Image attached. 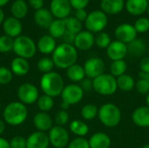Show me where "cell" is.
<instances>
[{"label":"cell","instance_id":"cell-40","mask_svg":"<svg viewBox=\"0 0 149 148\" xmlns=\"http://www.w3.org/2000/svg\"><path fill=\"white\" fill-rule=\"evenodd\" d=\"M13 79V73L10 68L0 66V85H8Z\"/></svg>","mask_w":149,"mask_h":148},{"label":"cell","instance_id":"cell-16","mask_svg":"<svg viewBox=\"0 0 149 148\" xmlns=\"http://www.w3.org/2000/svg\"><path fill=\"white\" fill-rule=\"evenodd\" d=\"M49 146L48 134L44 132H34L26 139V148H48Z\"/></svg>","mask_w":149,"mask_h":148},{"label":"cell","instance_id":"cell-21","mask_svg":"<svg viewBox=\"0 0 149 148\" xmlns=\"http://www.w3.org/2000/svg\"><path fill=\"white\" fill-rule=\"evenodd\" d=\"M148 3V0H127L125 7L131 15L141 16L147 11Z\"/></svg>","mask_w":149,"mask_h":148},{"label":"cell","instance_id":"cell-19","mask_svg":"<svg viewBox=\"0 0 149 148\" xmlns=\"http://www.w3.org/2000/svg\"><path fill=\"white\" fill-rule=\"evenodd\" d=\"M132 121L134 125L142 128L149 127V107L142 106L137 107L132 113Z\"/></svg>","mask_w":149,"mask_h":148},{"label":"cell","instance_id":"cell-25","mask_svg":"<svg viewBox=\"0 0 149 148\" xmlns=\"http://www.w3.org/2000/svg\"><path fill=\"white\" fill-rule=\"evenodd\" d=\"M10 69L16 76H24L30 71V64L27 59L16 57L11 60Z\"/></svg>","mask_w":149,"mask_h":148},{"label":"cell","instance_id":"cell-37","mask_svg":"<svg viewBox=\"0 0 149 148\" xmlns=\"http://www.w3.org/2000/svg\"><path fill=\"white\" fill-rule=\"evenodd\" d=\"M14 39L7 35H3L0 37V52L7 53L13 50Z\"/></svg>","mask_w":149,"mask_h":148},{"label":"cell","instance_id":"cell-13","mask_svg":"<svg viewBox=\"0 0 149 148\" xmlns=\"http://www.w3.org/2000/svg\"><path fill=\"white\" fill-rule=\"evenodd\" d=\"M72 6L69 0H52L50 11L57 19H65L69 17Z\"/></svg>","mask_w":149,"mask_h":148},{"label":"cell","instance_id":"cell-55","mask_svg":"<svg viewBox=\"0 0 149 148\" xmlns=\"http://www.w3.org/2000/svg\"><path fill=\"white\" fill-rule=\"evenodd\" d=\"M9 1H10V0H0V7H2V6L5 5Z\"/></svg>","mask_w":149,"mask_h":148},{"label":"cell","instance_id":"cell-27","mask_svg":"<svg viewBox=\"0 0 149 148\" xmlns=\"http://www.w3.org/2000/svg\"><path fill=\"white\" fill-rule=\"evenodd\" d=\"M70 131L76 136L84 138L89 133V126L88 125L80 120H74L70 123L69 126Z\"/></svg>","mask_w":149,"mask_h":148},{"label":"cell","instance_id":"cell-38","mask_svg":"<svg viewBox=\"0 0 149 148\" xmlns=\"http://www.w3.org/2000/svg\"><path fill=\"white\" fill-rule=\"evenodd\" d=\"M111 43V38L106 32H100L95 37V44L100 49H107Z\"/></svg>","mask_w":149,"mask_h":148},{"label":"cell","instance_id":"cell-48","mask_svg":"<svg viewBox=\"0 0 149 148\" xmlns=\"http://www.w3.org/2000/svg\"><path fill=\"white\" fill-rule=\"evenodd\" d=\"M75 37H76V35H75V34H73V33H72V32H70V31H66L65 32V34L63 35L62 38H63V40H64V43L72 44L74 43Z\"/></svg>","mask_w":149,"mask_h":148},{"label":"cell","instance_id":"cell-35","mask_svg":"<svg viewBox=\"0 0 149 148\" xmlns=\"http://www.w3.org/2000/svg\"><path fill=\"white\" fill-rule=\"evenodd\" d=\"M66 31L77 35L82 31V22L78 20L75 17H68L65 19Z\"/></svg>","mask_w":149,"mask_h":148},{"label":"cell","instance_id":"cell-39","mask_svg":"<svg viewBox=\"0 0 149 148\" xmlns=\"http://www.w3.org/2000/svg\"><path fill=\"white\" fill-rule=\"evenodd\" d=\"M69 120H70V115L67 113V111L61 109L56 113L54 122L56 123V126H64L69 122Z\"/></svg>","mask_w":149,"mask_h":148},{"label":"cell","instance_id":"cell-18","mask_svg":"<svg viewBox=\"0 0 149 148\" xmlns=\"http://www.w3.org/2000/svg\"><path fill=\"white\" fill-rule=\"evenodd\" d=\"M33 125L38 131L40 132H49L53 126V120L47 113L44 112H39L33 117Z\"/></svg>","mask_w":149,"mask_h":148},{"label":"cell","instance_id":"cell-50","mask_svg":"<svg viewBox=\"0 0 149 148\" xmlns=\"http://www.w3.org/2000/svg\"><path fill=\"white\" fill-rule=\"evenodd\" d=\"M29 4L31 8L35 9L36 10L43 8L44 0H29Z\"/></svg>","mask_w":149,"mask_h":148},{"label":"cell","instance_id":"cell-36","mask_svg":"<svg viewBox=\"0 0 149 148\" xmlns=\"http://www.w3.org/2000/svg\"><path fill=\"white\" fill-rule=\"evenodd\" d=\"M54 66L55 65H54V63H53L52 58H48V57H45V58H40L37 64L38 70L40 72H42L43 74L52 72Z\"/></svg>","mask_w":149,"mask_h":148},{"label":"cell","instance_id":"cell-26","mask_svg":"<svg viewBox=\"0 0 149 148\" xmlns=\"http://www.w3.org/2000/svg\"><path fill=\"white\" fill-rule=\"evenodd\" d=\"M66 76L74 84L80 83L83 79L86 78L84 67L78 64H74L68 69H66Z\"/></svg>","mask_w":149,"mask_h":148},{"label":"cell","instance_id":"cell-54","mask_svg":"<svg viewBox=\"0 0 149 148\" xmlns=\"http://www.w3.org/2000/svg\"><path fill=\"white\" fill-rule=\"evenodd\" d=\"M3 18H4V14H3V11L0 9V24L3 21Z\"/></svg>","mask_w":149,"mask_h":148},{"label":"cell","instance_id":"cell-4","mask_svg":"<svg viewBox=\"0 0 149 148\" xmlns=\"http://www.w3.org/2000/svg\"><path fill=\"white\" fill-rule=\"evenodd\" d=\"M98 117L101 124L108 128L117 126L121 120V111L113 103H106L99 108Z\"/></svg>","mask_w":149,"mask_h":148},{"label":"cell","instance_id":"cell-6","mask_svg":"<svg viewBox=\"0 0 149 148\" xmlns=\"http://www.w3.org/2000/svg\"><path fill=\"white\" fill-rule=\"evenodd\" d=\"M12 51L17 57L28 60L36 54L37 44L30 37L20 35L14 39Z\"/></svg>","mask_w":149,"mask_h":148},{"label":"cell","instance_id":"cell-5","mask_svg":"<svg viewBox=\"0 0 149 148\" xmlns=\"http://www.w3.org/2000/svg\"><path fill=\"white\" fill-rule=\"evenodd\" d=\"M93 91L102 96H111L118 89L117 80L110 73H103L93 79Z\"/></svg>","mask_w":149,"mask_h":148},{"label":"cell","instance_id":"cell-33","mask_svg":"<svg viewBox=\"0 0 149 148\" xmlns=\"http://www.w3.org/2000/svg\"><path fill=\"white\" fill-rule=\"evenodd\" d=\"M37 105H38V107L40 110V112L48 113L54 106V99H53V98L44 94L42 96H39V98L37 101Z\"/></svg>","mask_w":149,"mask_h":148},{"label":"cell","instance_id":"cell-53","mask_svg":"<svg viewBox=\"0 0 149 148\" xmlns=\"http://www.w3.org/2000/svg\"><path fill=\"white\" fill-rule=\"evenodd\" d=\"M139 76H140V78L146 79L149 84V73H143V72H139Z\"/></svg>","mask_w":149,"mask_h":148},{"label":"cell","instance_id":"cell-49","mask_svg":"<svg viewBox=\"0 0 149 148\" xmlns=\"http://www.w3.org/2000/svg\"><path fill=\"white\" fill-rule=\"evenodd\" d=\"M88 16V13L86 12V10L85 9H81V10H77L75 12V17L79 20L80 22H85L86 17Z\"/></svg>","mask_w":149,"mask_h":148},{"label":"cell","instance_id":"cell-57","mask_svg":"<svg viewBox=\"0 0 149 148\" xmlns=\"http://www.w3.org/2000/svg\"><path fill=\"white\" fill-rule=\"evenodd\" d=\"M141 148H149V144H146V145H144V146H143Z\"/></svg>","mask_w":149,"mask_h":148},{"label":"cell","instance_id":"cell-43","mask_svg":"<svg viewBox=\"0 0 149 148\" xmlns=\"http://www.w3.org/2000/svg\"><path fill=\"white\" fill-rule=\"evenodd\" d=\"M135 88L140 94L148 95L149 93V84L144 79L140 78V79L135 83Z\"/></svg>","mask_w":149,"mask_h":148},{"label":"cell","instance_id":"cell-56","mask_svg":"<svg viewBox=\"0 0 149 148\" xmlns=\"http://www.w3.org/2000/svg\"><path fill=\"white\" fill-rule=\"evenodd\" d=\"M146 106H148L149 107V93L146 97Z\"/></svg>","mask_w":149,"mask_h":148},{"label":"cell","instance_id":"cell-1","mask_svg":"<svg viewBox=\"0 0 149 148\" xmlns=\"http://www.w3.org/2000/svg\"><path fill=\"white\" fill-rule=\"evenodd\" d=\"M52 59L56 67L66 70L76 64L78 59V50L73 44L62 43L57 45L52 54Z\"/></svg>","mask_w":149,"mask_h":148},{"label":"cell","instance_id":"cell-8","mask_svg":"<svg viewBox=\"0 0 149 148\" xmlns=\"http://www.w3.org/2000/svg\"><path fill=\"white\" fill-rule=\"evenodd\" d=\"M84 91L79 85L69 84L65 85V88L61 93L62 102L68 105L69 106L79 104L84 98Z\"/></svg>","mask_w":149,"mask_h":148},{"label":"cell","instance_id":"cell-52","mask_svg":"<svg viewBox=\"0 0 149 148\" xmlns=\"http://www.w3.org/2000/svg\"><path fill=\"white\" fill-rule=\"evenodd\" d=\"M4 131H5V123L3 120H0V137L3 135Z\"/></svg>","mask_w":149,"mask_h":148},{"label":"cell","instance_id":"cell-41","mask_svg":"<svg viewBox=\"0 0 149 148\" xmlns=\"http://www.w3.org/2000/svg\"><path fill=\"white\" fill-rule=\"evenodd\" d=\"M134 26L137 33H146L149 31V19L147 17H139Z\"/></svg>","mask_w":149,"mask_h":148},{"label":"cell","instance_id":"cell-31","mask_svg":"<svg viewBox=\"0 0 149 148\" xmlns=\"http://www.w3.org/2000/svg\"><path fill=\"white\" fill-rule=\"evenodd\" d=\"M147 46L144 41H142L141 39H134L133 42H131L130 44H127V50H128V53H130L131 55L134 56V57H141L142 56L145 51H146Z\"/></svg>","mask_w":149,"mask_h":148},{"label":"cell","instance_id":"cell-59","mask_svg":"<svg viewBox=\"0 0 149 148\" xmlns=\"http://www.w3.org/2000/svg\"><path fill=\"white\" fill-rule=\"evenodd\" d=\"M148 1H149V0H148Z\"/></svg>","mask_w":149,"mask_h":148},{"label":"cell","instance_id":"cell-24","mask_svg":"<svg viewBox=\"0 0 149 148\" xmlns=\"http://www.w3.org/2000/svg\"><path fill=\"white\" fill-rule=\"evenodd\" d=\"M34 21L39 27L43 29H49L51 24L53 21V16L49 10L41 8L36 10L34 14Z\"/></svg>","mask_w":149,"mask_h":148},{"label":"cell","instance_id":"cell-14","mask_svg":"<svg viewBox=\"0 0 149 148\" xmlns=\"http://www.w3.org/2000/svg\"><path fill=\"white\" fill-rule=\"evenodd\" d=\"M127 53V44L118 40L112 41L110 45L107 48V55L112 61L123 60Z\"/></svg>","mask_w":149,"mask_h":148},{"label":"cell","instance_id":"cell-51","mask_svg":"<svg viewBox=\"0 0 149 148\" xmlns=\"http://www.w3.org/2000/svg\"><path fill=\"white\" fill-rule=\"evenodd\" d=\"M0 148H10V142L2 136L0 137Z\"/></svg>","mask_w":149,"mask_h":148},{"label":"cell","instance_id":"cell-23","mask_svg":"<svg viewBox=\"0 0 149 148\" xmlns=\"http://www.w3.org/2000/svg\"><path fill=\"white\" fill-rule=\"evenodd\" d=\"M90 148H110L112 141L111 138L103 132L93 133L88 140Z\"/></svg>","mask_w":149,"mask_h":148},{"label":"cell","instance_id":"cell-3","mask_svg":"<svg viewBox=\"0 0 149 148\" xmlns=\"http://www.w3.org/2000/svg\"><path fill=\"white\" fill-rule=\"evenodd\" d=\"M28 117V109L20 101L9 103L3 109V121L10 126H17L22 125Z\"/></svg>","mask_w":149,"mask_h":148},{"label":"cell","instance_id":"cell-58","mask_svg":"<svg viewBox=\"0 0 149 148\" xmlns=\"http://www.w3.org/2000/svg\"><path fill=\"white\" fill-rule=\"evenodd\" d=\"M147 12H148V16H149V3H148V10H147Z\"/></svg>","mask_w":149,"mask_h":148},{"label":"cell","instance_id":"cell-20","mask_svg":"<svg viewBox=\"0 0 149 148\" xmlns=\"http://www.w3.org/2000/svg\"><path fill=\"white\" fill-rule=\"evenodd\" d=\"M125 7L124 0H101L100 8L107 15H116L122 11Z\"/></svg>","mask_w":149,"mask_h":148},{"label":"cell","instance_id":"cell-28","mask_svg":"<svg viewBox=\"0 0 149 148\" xmlns=\"http://www.w3.org/2000/svg\"><path fill=\"white\" fill-rule=\"evenodd\" d=\"M49 33L54 38H62L65 32L66 31L65 19H55L52 21L49 27Z\"/></svg>","mask_w":149,"mask_h":148},{"label":"cell","instance_id":"cell-12","mask_svg":"<svg viewBox=\"0 0 149 148\" xmlns=\"http://www.w3.org/2000/svg\"><path fill=\"white\" fill-rule=\"evenodd\" d=\"M114 35L118 41H120L126 44H130L137 38V31L134 26L127 23L119 24L114 31Z\"/></svg>","mask_w":149,"mask_h":148},{"label":"cell","instance_id":"cell-45","mask_svg":"<svg viewBox=\"0 0 149 148\" xmlns=\"http://www.w3.org/2000/svg\"><path fill=\"white\" fill-rule=\"evenodd\" d=\"M72 8L77 10L86 9V7L88 5L90 0H69Z\"/></svg>","mask_w":149,"mask_h":148},{"label":"cell","instance_id":"cell-47","mask_svg":"<svg viewBox=\"0 0 149 148\" xmlns=\"http://www.w3.org/2000/svg\"><path fill=\"white\" fill-rule=\"evenodd\" d=\"M140 72L149 73V57H144L140 61Z\"/></svg>","mask_w":149,"mask_h":148},{"label":"cell","instance_id":"cell-30","mask_svg":"<svg viewBox=\"0 0 149 148\" xmlns=\"http://www.w3.org/2000/svg\"><path fill=\"white\" fill-rule=\"evenodd\" d=\"M10 11L14 17L22 19L27 15L28 7L24 0H16L11 5Z\"/></svg>","mask_w":149,"mask_h":148},{"label":"cell","instance_id":"cell-46","mask_svg":"<svg viewBox=\"0 0 149 148\" xmlns=\"http://www.w3.org/2000/svg\"><path fill=\"white\" fill-rule=\"evenodd\" d=\"M80 87L82 88V90L84 91V92H91L93 89V79H88V78H86L85 79H83L81 82H80Z\"/></svg>","mask_w":149,"mask_h":148},{"label":"cell","instance_id":"cell-34","mask_svg":"<svg viewBox=\"0 0 149 148\" xmlns=\"http://www.w3.org/2000/svg\"><path fill=\"white\" fill-rule=\"evenodd\" d=\"M81 117L85 120H93L98 116L99 108L94 104H86L81 108Z\"/></svg>","mask_w":149,"mask_h":148},{"label":"cell","instance_id":"cell-44","mask_svg":"<svg viewBox=\"0 0 149 148\" xmlns=\"http://www.w3.org/2000/svg\"><path fill=\"white\" fill-rule=\"evenodd\" d=\"M9 142L10 148H26V139L22 136H15Z\"/></svg>","mask_w":149,"mask_h":148},{"label":"cell","instance_id":"cell-11","mask_svg":"<svg viewBox=\"0 0 149 148\" xmlns=\"http://www.w3.org/2000/svg\"><path fill=\"white\" fill-rule=\"evenodd\" d=\"M83 67H84L86 78L93 79L97 78L98 76L104 73L105 63L100 58L93 57L86 60Z\"/></svg>","mask_w":149,"mask_h":148},{"label":"cell","instance_id":"cell-15","mask_svg":"<svg viewBox=\"0 0 149 148\" xmlns=\"http://www.w3.org/2000/svg\"><path fill=\"white\" fill-rule=\"evenodd\" d=\"M95 44V37L93 33L88 31H82L78 33L75 37L73 45L77 50L79 51H88Z\"/></svg>","mask_w":149,"mask_h":148},{"label":"cell","instance_id":"cell-32","mask_svg":"<svg viewBox=\"0 0 149 148\" xmlns=\"http://www.w3.org/2000/svg\"><path fill=\"white\" fill-rule=\"evenodd\" d=\"M127 69V65L126 61L123 60H116L113 61L110 65V74L113 75L114 78H118L121 75L126 74Z\"/></svg>","mask_w":149,"mask_h":148},{"label":"cell","instance_id":"cell-9","mask_svg":"<svg viewBox=\"0 0 149 148\" xmlns=\"http://www.w3.org/2000/svg\"><path fill=\"white\" fill-rule=\"evenodd\" d=\"M17 96L21 103L27 106L32 105L38 101L39 92L38 88L31 83H24L17 88Z\"/></svg>","mask_w":149,"mask_h":148},{"label":"cell","instance_id":"cell-22","mask_svg":"<svg viewBox=\"0 0 149 148\" xmlns=\"http://www.w3.org/2000/svg\"><path fill=\"white\" fill-rule=\"evenodd\" d=\"M56 47V40L50 35H45L41 37L37 44V50L44 55L52 54Z\"/></svg>","mask_w":149,"mask_h":148},{"label":"cell","instance_id":"cell-29","mask_svg":"<svg viewBox=\"0 0 149 148\" xmlns=\"http://www.w3.org/2000/svg\"><path fill=\"white\" fill-rule=\"evenodd\" d=\"M118 89L123 92H131L135 87V81L134 78L129 74H124L116 78Z\"/></svg>","mask_w":149,"mask_h":148},{"label":"cell","instance_id":"cell-10","mask_svg":"<svg viewBox=\"0 0 149 148\" xmlns=\"http://www.w3.org/2000/svg\"><path fill=\"white\" fill-rule=\"evenodd\" d=\"M50 145L55 148H65L69 144L70 135L64 126H53L48 132Z\"/></svg>","mask_w":149,"mask_h":148},{"label":"cell","instance_id":"cell-17","mask_svg":"<svg viewBox=\"0 0 149 148\" xmlns=\"http://www.w3.org/2000/svg\"><path fill=\"white\" fill-rule=\"evenodd\" d=\"M3 29L5 35L12 38H16L21 35L23 28H22V24L19 19L14 17H10L3 21Z\"/></svg>","mask_w":149,"mask_h":148},{"label":"cell","instance_id":"cell-2","mask_svg":"<svg viewBox=\"0 0 149 148\" xmlns=\"http://www.w3.org/2000/svg\"><path fill=\"white\" fill-rule=\"evenodd\" d=\"M39 85L44 94L52 98L60 96L65 88V83L62 76L53 71L43 74L40 79Z\"/></svg>","mask_w":149,"mask_h":148},{"label":"cell","instance_id":"cell-42","mask_svg":"<svg viewBox=\"0 0 149 148\" xmlns=\"http://www.w3.org/2000/svg\"><path fill=\"white\" fill-rule=\"evenodd\" d=\"M67 147V148H90L88 140L81 137H77L71 140Z\"/></svg>","mask_w":149,"mask_h":148},{"label":"cell","instance_id":"cell-7","mask_svg":"<svg viewBox=\"0 0 149 148\" xmlns=\"http://www.w3.org/2000/svg\"><path fill=\"white\" fill-rule=\"evenodd\" d=\"M108 24L107 15L100 10H95L88 13V16L85 21L86 31L93 33L102 32Z\"/></svg>","mask_w":149,"mask_h":148}]
</instances>
